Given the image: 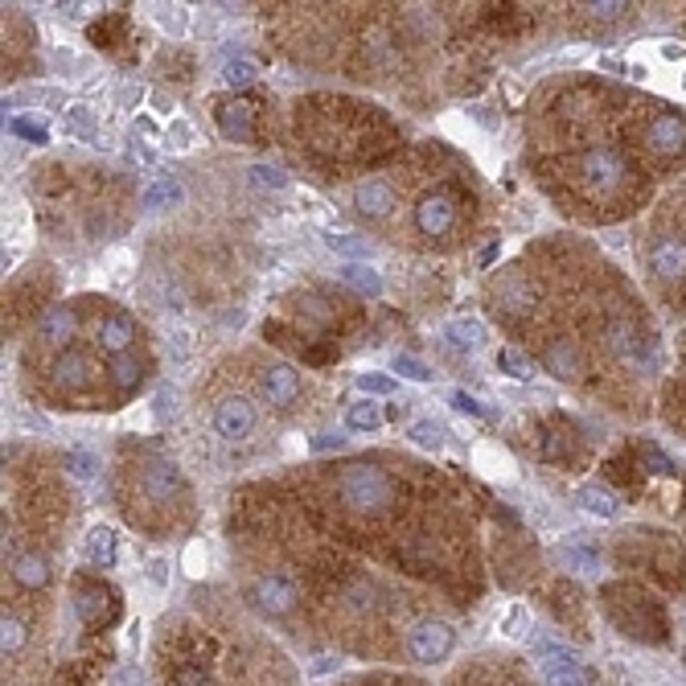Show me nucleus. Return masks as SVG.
Returning a JSON list of instances; mask_svg holds the SVG:
<instances>
[{
	"label": "nucleus",
	"instance_id": "55",
	"mask_svg": "<svg viewBox=\"0 0 686 686\" xmlns=\"http://www.w3.org/2000/svg\"><path fill=\"white\" fill-rule=\"evenodd\" d=\"M149 104H153L156 116H169V120H177V116H173V107H177V104H173L165 91H153V95H149Z\"/></svg>",
	"mask_w": 686,
	"mask_h": 686
},
{
	"label": "nucleus",
	"instance_id": "1",
	"mask_svg": "<svg viewBox=\"0 0 686 686\" xmlns=\"http://www.w3.org/2000/svg\"><path fill=\"white\" fill-rule=\"evenodd\" d=\"M629 156L620 153L617 144H592V149H583L576 156V186L592 198V202H608V198H617L625 193L629 186Z\"/></svg>",
	"mask_w": 686,
	"mask_h": 686
},
{
	"label": "nucleus",
	"instance_id": "41",
	"mask_svg": "<svg viewBox=\"0 0 686 686\" xmlns=\"http://www.w3.org/2000/svg\"><path fill=\"white\" fill-rule=\"evenodd\" d=\"M354 387H358L362 395H395V378L378 375V370H362V375L354 378Z\"/></svg>",
	"mask_w": 686,
	"mask_h": 686
},
{
	"label": "nucleus",
	"instance_id": "6",
	"mask_svg": "<svg viewBox=\"0 0 686 686\" xmlns=\"http://www.w3.org/2000/svg\"><path fill=\"white\" fill-rule=\"evenodd\" d=\"M641 140H646V149H650L653 156L674 161V156L686 153V120L678 111H658V116H650V123L641 128Z\"/></svg>",
	"mask_w": 686,
	"mask_h": 686
},
{
	"label": "nucleus",
	"instance_id": "18",
	"mask_svg": "<svg viewBox=\"0 0 686 686\" xmlns=\"http://www.w3.org/2000/svg\"><path fill=\"white\" fill-rule=\"evenodd\" d=\"M140 485H144V494L153 501H169L177 489H181V473H177V464L173 461H149L144 464V473H140Z\"/></svg>",
	"mask_w": 686,
	"mask_h": 686
},
{
	"label": "nucleus",
	"instance_id": "17",
	"mask_svg": "<svg viewBox=\"0 0 686 686\" xmlns=\"http://www.w3.org/2000/svg\"><path fill=\"white\" fill-rule=\"evenodd\" d=\"M440 338H445V345L457 350V354H477L481 345L489 342V329L481 326V321L457 317V321H445V326H440Z\"/></svg>",
	"mask_w": 686,
	"mask_h": 686
},
{
	"label": "nucleus",
	"instance_id": "20",
	"mask_svg": "<svg viewBox=\"0 0 686 686\" xmlns=\"http://www.w3.org/2000/svg\"><path fill=\"white\" fill-rule=\"evenodd\" d=\"M576 501H580L583 514H592V518H617L620 514V501L613 498V489H604L601 481L580 485V489H576Z\"/></svg>",
	"mask_w": 686,
	"mask_h": 686
},
{
	"label": "nucleus",
	"instance_id": "21",
	"mask_svg": "<svg viewBox=\"0 0 686 686\" xmlns=\"http://www.w3.org/2000/svg\"><path fill=\"white\" fill-rule=\"evenodd\" d=\"M86 559L95 567H116V559H120V534L111 531V527H91V534H86Z\"/></svg>",
	"mask_w": 686,
	"mask_h": 686
},
{
	"label": "nucleus",
	"instance_id": "32",
	"mask_svg": "<svg viewBox=\"0 0 686 686\" xmlns=\"http://www.w3.org/2000/svg\"><path fill=\"white\" fill-rule=\"evenodd\" d=\"M25 620L13 617V613H4L0 617V650H4V658H13V653L25 650Z\"/></svg>",
	"mask_w": 686,
	"mask_h": 686
},
{
	"label": "nucleus",
	"instance_id": "8",
	"mask_svg": "<svg viewBox=\"0 0 686 686\" xmlns=\"http://www.w3.org/2000/svg\"><path fill=\"white\" fill-rule=\"evenodd\" d=\"M457 223V202L448 193H424L419 206H415V230L424 239H445Z\"/></svg>",
	"mask_w": 686,
	"mask_h": 686
},
{
	"label": "nucleus",
	"instance_id": "12",
	"mask_svg": "<svg viewBox=\"0 0 686 686\" xmlns=\"http://www.w3.org/2000/svg\"><path fill=\"white\" fill-rule=\"evenodd\" d=\"M259 395L268 399L272 407H288L300 395V375L292 370L288 362H272L259 370Z\"/></svg>",
	"mask_w": 686,
	"mask_h": 686
},
{
	"label": "nucleus",
	"instance_id": "40",
	"mask_svg": "<svg viewBox=\"0 0 686 686\" xmlns=\"http://www.w3.org/2000/svg\"><path fill=\"white\" fill-rule=\"evenodd\" d=\"M9 132L21 140H29V144H46V140H50V128L42 120H34V116H13V120H9Z\"/></svg>",
	"mask_w": 686,
	"mask_h": 686
},
{
	"label": "nucleus",
	"instance_id": "52",
	"mask_svg": "<svg viewBox=\"0 0 686 686\" xmlns=\"http://www.w3.org/2000/svg\"><path fill=\"white\" fill-rule=\"evenodd\" d=\"M149 99V91L140 83H128V86H120V95H116V107H137V104H144Z\"/></svg>",
	"mask_w": 686,
	"mask_h": 686
},
{
	"label": "nucleus",
	"instance_id": "31",
	"mask_svg": "<svg viewBox=\"0 0 686 686\" xmlns=\"http://www.w3.org/2000/svg\"><path fill=\"white\" fill-rule=\"evenodd\" d=\"M256 79H259V67L251 58H230L223 67V86H230V91H247Z\"/></svg>",
	"mask_w": 686,
	"mask_h": 686
},
{
	"label": "nucleus",
	"instance_id": "27",
	"mask_svg": "<svg viewBox=\"0 0 686 686\" xmlns=\"http://www.w3.org/2000/svg\"><path fill=\"white\" fill-rule=\"evenodd\" d=\"M326 247L333 256H342L345 263H366V256H370V243L362 239V235H354V230H329Z\"/></svg>",
	"mask_w": 686,
	"mask_h": 686
},
{
	"label": "nucleus",
	"instance_id": "35",
	"mask_svg": "<svg viewBox=\"0 0 686 686\" xmlns=\"http://www.w3.org/2000/svg\"><path fill=\"white\" fill-rule=\"evenodd\" d=\"M382 419H387V415L378 412V403H350V412H345V424L354 431H378Z\"/></svg>",
	"mask_w": 686,
	"mask_h": 686
},
{
	"label": "nucleus",
	"instance_id": "39",
	"mask_svg": "<svg viewBox=\"0 0 686 686\" xmlns=\"http://www.w3.org/2000/svg\"><path fill=\"white\" fill-rule=\"evenodd\" d=\"M165 144H169L173 153H189L193 144H198V132H193V123L189 120H169V128H165Z\"/></svg>",
	"mask_w": 686,
	"mask_h": 686
},
{
	"label": "nucleus",
	"instance_id": "11",
	"mask_svg": "<svg viewBox=\"0 0 686 686\" xmlns=\"http://www.w3.org/2000/svg\"><path fill=\"white\" fill-rule=\"evenodd\" d=\"M354 206L366 218H391L399 210V189L387 177H362L354 186Z\"/></svg>",
	"mask_w": 686,
	"mask_h": 686
},
{
	"label": "nucleus",
	"instance_id": "45",
	"mask_svg": "<svg viewBox=\"0 0 686 686\" xmlns=\"http://www.w3.org/2000/svg\"><path fill=\"white\" fill-rule=\"evenodd\" d=\"M120 428H128V431H149V428H153V407H149V403H137V407H128V412H123V419H120Z\"/></svg>",
	"mask_w": 686,
	"mask_h": 686
},
{
	"label": "nucleus",
	"instance_id": "22",
	"mask_svg": "<svg viewBox=\"0 0 686 686\" xmlns=\"http://www.w3.org/2000/svg\"><path fill=\"white\" fill-rule=\"evenodd\" d=\"M50 559L42 555V551H29V555H21L17 564H13V580L25 588V592H37V588H46L50 583Z\"/></svg>",
	"mask_w": 686,
	"mask_h": 686
},
{
	"label": "nucleus",
	"instance_id": "44",
	"mask_svg": "<svg viewBox=\"0 0 686 686\" xmlns=\"http://www.w3.org/2000/svg\"><path fill=\"white\" fill-rule=\"evenodd\" d=\"M498 370L506 378H514V382H527V378H531V366L518 358L514 350H501V354H498Z\"/></svg>",
	"mask_w": 686,
	"mask_h": 686
},
{
	"label": "nucleus",
	"instance_id": "51",
	"mask_svg": "<svg viewBox=\"0 0 686 686\" xmlns=\"http://www.w3.org/2000/svg\"><path fill=\"white\" fill-rule=\"evenodd\" d=\"M522 629H527V608H522V604H514V608L506 613V620H501V634H506V637H522Z\"/></svg>",
	"mask_w": 686,
	"mask_h": 686
},
{
	"label": "nucleus",
	"instance_id": "30",
	"mask_svg": "<svg viewBox=\"0 0 686 686\" xmlns=\"http://www.w3.org/2000/svg\"><path fill=\"white\" fill-rule=\"evenodd\" d=\"M445 424H436V419H415L412 428H407V440L415 448H428V452H440L445 448Z\"/></svg>",
	"mask_w": 686,
	"mask_h": 686
},
{
	"label": "nucleus",
	"instance_id": "13",
	"mask_svg": "<svg viewBox=\"0 0 686 686\" xmlns=\"http://www.w3.org/2000/svg\"><path fill=\"white\" fill-rule=\"evenodd\" d=\"M543 366H547L559 382H580L583 370H588L583 350L576 342H567V338H551L547 350H543Z\"/></svg>",
	"mask_w": 686,
	"mask_h": 686
},
{
	"label": "nucleus",
	"instance_id": "19",
	"mask_svg": "<svg viewBox=\"0 0 686 686\" xmlns=\"http://www.w3.org/2000/svg\"><path fill=\"white\" fill-rule=\"evenodd\" d=\"M218 128L230 144H247L251 140V107L243 99H230V104H218Z\"/></svg>",
	"mask_w": 686,
	"mask_h": 686
},
{
	"label": "nucleus",
	"instance_id": "29",
	"mask_svg": "<svg viewBox=\"0 0 686 686\" xmlns=\"http://www.w3.org/2000/svg\"><path fill=\"white\" fill-rule=\"evenodd\" d=\"M153 21L169 37H186L189 34V9L186 4H153Z\"/></svg>",
	"mask_w": 686,
	"mask_h": 686
},
{
	"label": "nucleus",
	"instance_id": "34",
	"mask_svg": "<svg viewBox=\"0 0 686 686\" xmlns=\"http://www.w3.org/2000/svg\"><path fill=\"white\" fill-rule=\"evenodd\" d=\"M391 370L403 375L407 382H436V370H431L424 358H415V354H395V358H391Z\"/></svg>",
	"mask_w": 686,
	"mask_h": 686
},
{
	"label": "nucleus",
	"instance_id": "4",
	"mask_svg": "<svg viewBox=\"0 0 686 686\" xmlns=\"http://www.w3.org/2000/svg\"><path fill=\"white\" fill-rule=\"evenodd\" d=\"M534 658H539V674H543L547 686H592V670L583 666L567 646L543 641V646H534Z\"/></svg>",
	"mask_w": 686,
	"mask_h": 686
},
{
	"label": "nucleus",
	"instance_id": "2",
	"mask_svg": "<svg viewBox=\"0 0 686 686\" xmlns=\"http://www.w3.org/2000/svg\"><path fill=\"white\" fill-rule=\"evenodd\" d=\"M338 494H342V501L354 514L375 518L391 510V501H395V481H391L387 469H378V464L354 461L338 473Z\"/></svg>",
	"mask_w": 686,
	"mask_h": 686
},
{
	"label": "nucleus",
	"instance_id": "56",
	"mask_svg": "<svg viewBox=\"0 0 686 686\" xmlns=\"http://www.w3.org/2000/svg\"><path fill=\"white\" fill-rule=\"evenodd\" d=\"M128 156H132V161H140V165H156V153L149 149V144H140V140H132V144H128Z\"/></svg>",
	"mask_w": 686,
	"mask_h": 686
},
{
	"label": "nucleus",
	"instance_id": "59",
	"mask_svg": "<svg viewBox=\"0 0 686 686\" xmlns=\"http://www.w3.org/2000/svg\"><path fill=\"white\" fill-rule=\"evenodd\" d=\"M305 206H309L312 218H321V223H329V210H326V202H321L317 193H305Z\"/></svg>",
	"mask_w": 686,
	"mask_h": 686
},
{
	"label": "nucleus",
	"instance_id": "26",
	"mask_svg": "<svg viewBox=\"0 0 686 686\" xmlns=\"http://www.w3.org/2000/svg\"><path fill=\"white\" fill-rule=\"evenodd\" d=\"M107 375H111V387H116V391L132 395L140 382H144V362L132 358V354H120V358H111Z\"/></svg>",
	"mask_w": 686,
	"mask_h": 686
},
{
	"label": "nucleus",
	"instance_id": "53",
	"mask_svg": "<svg viewBox=\"0 0 686 686\" xmlns=\"http://www.w3.org/2000/svg\"><path fill=\"white\" fill-rule=\"evenodd\" d=\"M312 452H333V448H345V436H338V431H317L309 440Z\"/></svg>",
	"mask_w": 686,
	"mask_h": 686
},
{
	"label": "nucleus",
	"instance_id": "16",
	"mask_svg": "<svg viewBox=\"0 0 686 686\" xmlns=\"http://www.w3.org/2000/svg\"><path fill=\"white\" fill-rule=\"evenodd\" d=\"M74 333H79V312L70 305H50L37 317V338L46 345H67Z\"/></svg>",
	"mask_w": 686,
	"mask_h": 686
},
{
	"label": "nucleus",
	"instance_id": "57",
	"mask_svg": "<svg viewBox=\"0 0 686 686\" xmlns=\"http://www.w3.org/2000/svg\"><path fill=\"white\" fill-rule=\"evenodd\" d=\"M149 580H153L156 588H165V583H169V559H153V564H149Z\"/></svg>",
	"mask_w": 686,
	"mask_h": 686
},
{
	"label": "nucleus",
	"instance_id": "46",
	"mask_svg": "<svg viewBox=\"0 0 686 686\" xmlns=\"http://www.w3.org/2000/svg\"><path fill=\"white\" fill-rule=\"evenodd\" d=\"M107 268H111V275H132L137 272V256H132V251H128V247H111V251H107Z\"/></svg>",
	"mask_w": 686,
	"mask_h": 686
},
{
	"label": "nucleus",
	"instance_id": "43",
	"mask_svg": "<svg viewBox=\"0 0 686 686\" xmlns=\"http://www.w3.org/2000/svg\"><path fill=\"white\" fill-rule=\"evenodd\" d=\"M564 559L567 567H576L583 576H596V571H601V555H592V551H583V547H564Z\"/></svg>",
	"mask_w": 686,
	"mask_h": 686
},
{
	"label": "nucleus",
	"instance_id": "36",
	"mask_svg": "<svg viewBox=\"0 0 686 686\" xmlns=\"http://www.w3.org/2000/svg\"><path fill=\"white\" fill-rule=\"evenodd\" d=\"M181 567H186L189 580H202L210 571V547L202 543V539H193L186 551H181Z\"/></svg>",
	"mask_w": 686,
	"mask_h": 686
},
{
	"label": "nucleus",
	"instance_id": "33",
	"mask_svg": "<svg viewBox=\"0 0 686 686\" xmlns=\"http://www.w3.org/2000/svg\"><path fill=\"white\" fill-rule=\"evenodd\" d=\"M498 309H506V312H531L534 309V292L531 288H522L518 280H506L498 288Z\"/></svg>",
	"mask_w": 686,
	"mask_h": 686
},
{
	"label": "nucleus",
	"instance_id": "42",
	"mask_svg": "<svg viewBox=\"0 0 686 686\" xmlns=\"http://www.w3.org/2000/svg\"><path fill=\"white\" fill-rule=\"evenodd\" d=\"M580 9L592 21H620L625 13H629V4H625V0H592V4H580Z\"/></svg>",
	"mask_w": 686,
	"mask_h": 686
},
{
	"label": "nucleus",
	"instance_id": "38",
	"mask_svg": "<svg viewBox=\"0 0 686 686\" xmlns=\"http://www.w3.org/2000/svg\"><path fill=\"white\" fill-rule=\"evenodd\" d=\"M62 128H67V137L99 144V140H95V137H99V132H95V116H91L86 107H70V111H67V123H62Z\"/></svg>",
	"mask_w": 686,
	"mask_h": 686
},
{
	"label": "nucleus",
	"instance_id": "15",
	"mask_svg": "<svg viewBox=\"0 0 686 686\" xmlns=\"http://www.w3.org/2000/svg\"><path fill=\"white\" fill-rule=\"evenodd\" d=\"M473 469H477L481 477L498 481V485H510V481L518 477L514 457L501 445H494V440H477V445H473Z\"/></svg>",
	"mask_w": 686,
	"mask_h": 686
},
{
	"label": "nucleus",
	"instance_id": "3",
	"mask_svg": "<svg viewBox=\"0 0 686 686\" xmlns=\"http://www.w3.org/2000/svg\"><path fill=\"white\" fill-rule=\"evenodd\" d=\"M452 646H457V634H452L448 620H415L407 629V658L415 666H440L452 653Z\"/></svg>",
	"mask_w": 686,
	"mask_h": 686
},
{
	"label": "nucleus",
	"instance_id": "47",
	"mask_svg": "<svg viewBox=\"0 0 686 686\" xmlns=\"http://www.w3.org/2000/svg\"><path fill=\"white\" fill-rule=\"evenodd\" d=\"M165 345H169L173 362H186V358H189V350H193V338H189V329H186V326H177V329H169V338H165Z\"/></svg>",
	"mask_w": 686,
	"mask_h": 686
},
{
	"label": "nucleus",
	"instance_id": "48",
	"mask_svg": "<svg viewBox=\"0 0 686 686\" xmlns=\"http://www.w3.org/2000/svg\"><path fill=\"white\" fill-rule=\"evenodd\" d=\"M342 670V658L338 653H317L309 662V678H329V674H338Z\"/></svg>",
	"mask_w": 686,
	"mask_h": 686
},
{
	"label": "nucleus",
	"instance_id": "28",
	"mask_svg": "<svg viewBox=\"0 0 686 686\" xmlns=\"http://www.w3.org/2000/svg\"><path fill=\"white\" fill-rule=\"evenodd\" d=\"M173 202H181V181H173V177H153L144 193H140V206L144 210H165Z\"/></svg>",
	"mask_w": 686,
	"mask_h": 686
},
{
	"label": "nucleus",
	"instance_id": "49",
	"mask_svg": "<svg viewBox=\"0 0 686 686\" xmlns=\"http://www.w3.org/2000/svg\"><path fill=\"white\" fill-rule=\"evenodd\" d=\"M448 403H452V412L473 415V419H481V415H485V407H481V399H473L469 391H452V395H448Z\"/></svg>",
	"mask_w": 686,
	"mask_h": 686
},
{
	"label": "nucleus",
	"instance_id": "7",
	"mask_svg": "<svg viewBox=\"0 0 686 686\" xmlns=\"http://www.w3.org/2000/svg\"><path fill=\"white\" fill-rule=\"evenodd\" d=\"M256 424H259L256 403H247L243 395H230L214 407V431L223 436L226 445H239V440H247V436L256 431Z\"/></svg>",
	"mask_w": 686,
	"mask_h": 686
},
{
	"label": "nucleus",
	"instance_id": "9",
	"mask_svg": "<svg viewBox=\"0 0 686 686\" xmlns=\"http://www.w3.org/2000/svg\"><path fill=\"white\" fill-rule=\"evenodd\" d=\"M650 272L662 284H683L686 280V239L683 235H662L650 247Z\"/></svg>",
	"mask_w": 686,
	"mask_h": 686
},
{
	"label": "nucleus",
	"instance_id": "14",
	"mask_svg": "<svg viewBox=\"0 0 686 686\" xmlns=\"http://www.w3.org/2000/svg\"><path fill=\"white\" fill-rule=\"evenodd\" d=\"M132 342H137V321H132L128 312H111V317H104V321L95 326V345H99L104 354H111V358L128 354Z\"/></svg>",
	"mask_w": 686,
	"mask_h": 686
},
{
	"label": "nucleus",
	"instance_id": "37",
	"mask_svg": "<svg viewBox=\"0 0 686 686\" xmlns=\"http://www.w3.org/2000/svg\"><path fill=\"white\" fill-rule=\"evenodd\" d=\"M247 181L256 189H272V193H280V189H288V173L280 169V165H251L247 169Z\"/></svg>",
	"mask_w": 686,
	"mask_h": 686
},
{
	"label": "nucleus",
	"instance_id": "50",
	"mask_svg": "<svg viewBox=\"0 0 686 686\" xmlns=\"http://www.w3.org/2000/svg\"><path fill=\"white\" fill-rule=\"evenodd\" d=\"M300 312L309 317V321H317V326H329L333 321V309H329L321 296H305V305H300Z\"/></svg>",
	"mask_w": 686,
	"mask_h": 686
},
{
	"label": "nucleus",
	"instance_id": "23",
	"mask_svg": "<svg viewBox=\"0 0 686 686\" xmlns=\"http://www.w3.org/2000/svg\"><path fill=\"white\" fill-rule=\"evenodd\" d=\"M604 342H608V350H613L617 358H625V362L641 358V333L634 329V321H608Z\"/></svg>",
	"mask_w": 686,
	"mask_h": 686
},
{
	"label": "nucleus",
	"instance_id": "54",
	"mask_svg": "<svg viewBox=\"0 0 686 686\" xmlns=\"http://www.w3.org/2000/svg\"><path fill=\"white\" fill-rule=\"evenodd\" d=\"M17 424L25 431H50V419H46V415H37V412H21Z\"/></svg>",
	"mask_w": 686,
	"mask_h": 686
},
{
	"label": "nucleus",
	"instance_id": "10",
	"mask_svg": "<svg viewBox=\"0 0 686 686\" xmlns=\"http://www.w3.org/2000/svg\"><path fill=\"white\" fill-rule=\"evenodd\" d=\"M91 378H95V366H91V358H86L83 350H62L50 366V387L54 391H62V395L86 391Z\"/></svg>",
	"mask_w": 686,
	"mask_h": 686
},
{
	"label": "nucleus",
	"instance_id": "5",
	"mask_svg": "<svg viewBox=\"0 0 686 686\" xmlns=\"http://www.w3.org/2000/svg\"><path fill=\"white\" fill-rule=\"evenodd\" d=\"M247 601H251V608L263 613V617H288L292 608H296V601H300V592H296V583H292L288 576L272 571V576H259V580L247 588Z\"/></svg>",
	"mask_w": 686,
	"mask_h": 686
},
{
	"label": "nucleus",
	"instance_id": "24",
	"mask_svg": "<svg viewBox=\"0 0 686 686\" xmlns=\"http://www.w3.org/2000/svg\"><path fill=\"white\" fill-rule=\"evenodd\" d=\"M338 275H342L345 288H354L358 296H382V272L370 263H342Z\"/></svg>",
	"mask_w": 686,
	"mask_h": 686
},
{
	"label": "nucleus",
	"instance_id": "58",
	"mask_svg": "<svg viewBox=\"0 0 686 686\" xmlns=\"http://www.w3.org/2000/svg\"><path fill=\"white\" fill-rule=\"evenodd\" d=\"M173 407H177V395H173L169 387H161V391H156V403H153V412H173Z\"/></svg>",
	"mask_w": 686,
	"mask_h": 686
},
{
	"label": "nucleus",
	"instance_id": "25",
	"mask_svg": "<svg viewBox=\"0 0 686 686\" xmlns=\"http://www.w3.org/2000/svg\"><path fill=\"white\" fill-rule=\"evenodd\" d=\"M62 469H67V477H74L79 485H91V481H99V473H104V461H99V452H91V448H70L67 457H62Z\"/></svg>",
	"mask_w": 686,
	"mask_h": 686
}]
</instances>
